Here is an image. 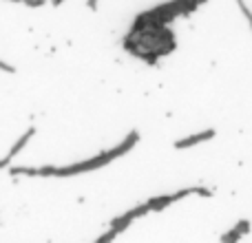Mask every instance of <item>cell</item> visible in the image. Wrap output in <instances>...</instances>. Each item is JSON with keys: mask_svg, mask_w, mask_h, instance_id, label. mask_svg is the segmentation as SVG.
I'll use <instances>...</instances> for the list:
<instances>
[{"mask_svg": "<svg viewBox=\"0 0 252 243\" xmlns=\"http://www.w3.org/2000/svg\"><path fill=\"white\" fill-rule=\"evenodd\" d=\"M124 49L130 56L142 58L148 64H155L159 58L175 51V35L166 25L130 29V33L124 38Z\"/></svg>", "mask_w": 252, "mask_h": 243, "instance_id": "cell-1", "label": "cell"}, {"mask_svg": "<svg viewBox=\"0 0 252 243\" xmlns=\"http://www.w3.org/2000/svg\"><path fill=\"white\" fill-rule=\"evenodd\" d=\"M139 135L137 130H133V133L128 135V137L124 139L120 146H115L113 151L109 152H102V155L93 157V159H87V161H80V164H73L69 166V168H25V166H18V168H11V175H40V177H47V175H53V177H71V175H78V173H84V170H95V168H102V166H106L109 161H113L115 157L124 155L128 148H133L135 144H137Z\"/></svg>", "mask_w": 252, "mask_h": 243, "instance_id": "cell-2", "label": "cell"}, {"mask_svg": "<svg viewBox=\"0 0 252 243\" xmlns=\"http://www.w3.org/2000/svg\"><path fill=\"white\" fill-rule=\"evenodd\" d=\"M201 2H206V0H170V2L159 4L155 9H148L142 16H137L133 22V29H142V27H151V25H168L173 18L188 11H195Z\"/></svg>", "mask_w": 252, "mask_h": 243, "instance_id": "cell-3", "label": "cell"}, {"mask_svg": "<svg viewBox=\"0 0 252 243\" xmlns=\"http://www.w3.org/2000/svg\"><path fill=\"white\" fill-rule=\"evenodd\" d=\"M215 137V130L210 128V130H204V133H197V135H190V137H186V139H179L177 144H175V148H188V146H195V144H201V142H206V139H213Z\"/></svg>", "mask_w": 252, "mask_h": 243, "instance_id": "cell-4", "label": "cell"}, {"mask_svg": "<svg viewBox=\"0 0 252 243\" xmlns=\"http://www.w3.org/2000/svg\"><path fill=\"white\" fill-rule=\"evenodd\" d=\"M33 133H35V130H33V128H29V130H27V133H25V135H22V137H20V139H18V144H16V146H13V148H11V151H9V155H7V157H2V159H0V168H4V166H7V164H9V161H11V159H13V157H16V155H18V152H20V148H22V146H25V144H27V142H29V139H31V135H33Z\"/></svg>", "mask_w": 252, "mask_h": 243, "instance_id": "cell-5", "label": "cell"}, {"mask_svg": "<svg viewBox=\"0 0 252 243\" xmlns=\"http://www.w3.org/2000/svg\"><path fill=\"white\" fill-rule=\"evenodd\" d=\"M248 230H250V223H248V221H241L239 226H237L232 232H228V235H223V241H237L241 235H246V232H248Z\"/></svg>", "mask_w": 252, "mask_h": 243, "instance_id": "cell-6", "label": "cell"}, {"mask_svg": "<svg viewBox=\"0 0 252 243\" xmlns=\"http://www.w3.org/2000/svg\"><path fill=\"white\" fill-rule=\"evenodd\" d=\"M237 2H239V7H241V11H244V16L248 18V22H250V29H252V11H250V9L244 4V0H237Z\"/></svg>", "mask_w": 252, "mask_h": 243, "instance_id": "cell-7", "label": "cell"}, {"mask_svg": "<svg viewBox=\"0 0 252 243\" xmlns=\"http://www.w3.org/2000/svg\"><path fill=\"white\" fill-rule=\"evenodd\" d=\"M22 2H25L27 7H44L47 0H22Z\"/></svg>", "mask_w": 252, "mask_h": 243, "instance_id": "cell-8", "label": "cell"}, {"mask_svg": "<svg viewBox=\"0 0 252 243\" xmlns=\"http://www.w3.org/2000/svg\"><path fill=\"white\" fill-rule=\"evenodd\" d=\"M0 69H2V71H9V73H11V66H9V64H4V62H0Z\"/></svg>", "mask_w": 252, "mask_h": 243, "instance_id": "cell-9", "label": "cell"}, {"mask_svg": "<svg viewBox=\"0 0 252 243\" xmlns=\"http://www.w3.org/2000/svg\"><path fill=\"white\" fill-rule=\"evenodd\" d=\"M89 7L95 9V7H97V0H89Z\"/></svg>", "mask_w": 252, "mask_h": 243, "instance_id": "cell-10", "label": "cell"}, {"mask_svg": "<svg viewBox=\"0 0 252 243\" xmlns=\"http://www.w3.org/2000/svg\"><path fill=\"white\" fill-rule=\"evenodd\" d=\"M53 4H62V0H53Z\"/></svg>", "mask_w": 252, "mask_h": 243, "instance_id": "cell-11", "label": "cell"}, {"mask_svg": "<svg viewBox=\"0 0 252 243\" xmlns=\"http://www.w3.org/2000/svg\"><path fill=\"white\" fill-rule=\"evenodd\" d=\"M18 2H22V0H18Z\"/></svg>", "mask_w": 252, "mask_h": 243, "instance_id": "cell-12", "label": "cell"}]
</instances>
